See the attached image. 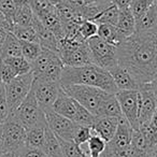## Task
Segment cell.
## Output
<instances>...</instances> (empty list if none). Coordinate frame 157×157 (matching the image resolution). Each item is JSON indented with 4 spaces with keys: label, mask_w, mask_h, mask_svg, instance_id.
Masks as SVG:
<instances>
[{
    "label": "cell",
    "mask_w": 157,
    "mask_h": 157,
    "mask_svg": "<svg viewBox=\"0 0 157 157\" xmlns=\"http://www.w3.org/2000/svg\"><path fill=\"white\" fill-rule=\"evenodd\" d=\"M117 65L125 68L138 83L156 81L157 31L135 33L116 46Z\"/></svg>",
    "instance_id": "obj_1"
},
{
    "label": "cell",
    "mask_w": 157,
    "mask_h": 157,
    "mask_svg": "<svg viewBox=\"0 0 157 157\" xmlns=\"http://www.w3.org/2000/svg\"><path fill=\"white\" fill-rule=\"evenodd\" d=\"M59 84L60 85L81 84V85L93 86L110 94H115L117 92V88L114 84L110 72L94 63L80 66V67L63 66L59 78Z\"/></svg>",
    "instance_id": "obj_2"
},
{
    "label": "cell",
    "mask_w": 157,
    "mask_h": 157,
    "mask_svg": "<svg viewBox=\"0 0 157 157\" xmlns=\"http://www.w3.org/2000/svg\"><path fill=\"white\" fill-rule=\"evenodd\" d=\"M61 90L78 103L96 116L100 105L108 98L110 93L93 86L81 85V84H67L60 85Z\"/></svg>",
    "instance_id": "obj_3"
},
{
    "label": "cell",
    "mask_w": 157,
    "mask_h": 157,
    "mask_svg": "<svg viewBox=\"0 0 157 157\" xmlns=\"http://www.w3.org/2000/svg\"><path fill=\"white\" fill-rule=\"evenodd\" d=\"M63 66L58 54L42 48L40 55L31 63V72L33 78L59 82Z\"/></svg>",
    "instance_id": "obj_4"
},
{
    "label": "cell",
    "mask_w": 157,
    "mask_h": 157,
    "mask_svg": "<svg viewBox=\"0 0 157 157\" xmlns=\"http://www.w3.org/2000/svg\"><path fill=\"white\" fill-rule=\"evenodd\" d=\"M58 56L65 66L80 67L93 63L86 41L63 38L58 40Z\"/></svg>",
    "instance_id": "obj_5"
},
{
    "label": "cell",
    "mask_w": 157,
    "mask_h": 157,
    "mask_svg": "<svg viewBox=\"0 0 157 157\" xmlns=\"http://www.w3.org/2000/svg\"><path fill=\"white\" fill-rule=\"evenodd\" d=\"M33 81V72H28L22 75H16L9 83L5 84V92L7 97L9 114L13 113L16 108L21 105L24 98L31 90Z\"/></svg>",
    "instance_id": "obj_6"
},
{
    "label": "cell",
    "mask_w": 157,
    "mask_h": 157,
    "mask_svg": "<svg viewBox=\"0 0 157 157\" xmlns=\"http://www.w3.org/2000/svg\"><path fill=\"white\" fill-rule=\"evenodd\" d=\"M86 42H87L94 65L99 66L108 71L117 65L116 46L107 43L97 35L87 39Z\"/></svg>",
    "instance_id": "obj_7"
},
{
    "label": "cell",
    "mask_w": 157,
    "mask_h": 157,
    "mask_svg": "<svg viewBox=\"0 0 157 157\" xmlns=\"http://www.w3.org/2000/svg\"><path fill=\"white\" fill-rule=\"evenodd\" d=\"M138 122L140 126L147 123L157 113L156 81L141 84L138 90Z\"/></svg>",
    "instance_id": "obj_8"
},
{
    "label": "cell",
    "mask_w": 157,
    "mask_h": 157,
    "mask_svg": "<svg viewBox=\"0 0 157 157\" xmlns=\"http://www.w3.org/2000/svg\"><path fill=\"white\" fill-rule=\"evenodd\" d=\"M5 151H20L26 145V128L13 113L2 124Z\"/></svg>",
    "instance_id": "obj_9"
},
{
    "label": "cell",
    "mask_w": 157,
    "mask_h": 157,
    "mask_svg": "<svg viewBox=\"0 0 157 157\" xmlns=\"http://www.w3.org/2000/svg\"><path fill=\"white\" fill-rule=\"evenodd\" d=\"M13 114L26 129L37 124L40 120L44 117V113L36 99L33 87L24 98V100L21 102V105L16 108Z\"/></svg>",
    "instance_id": "obj_10"
},
{
    "label": "cell",
    "mask_w": 157,
    "mask_h": 157,
    "mask_svg": "<svg viewBox=\"0 0 157 157\" xmlns=\"http://www.w3.org/2000/svg\"><path fill=\"white\" fill-rule=\"evenodd\" d=\"M46 125L56 135V137L65 140H72L78 124L54 112L52 109L43 111Z\"/></svg>",
    "instance_id": "obj_11"
},
{
    "label": "cell",
    "mask_w": 157,
    "mask_h": 157,
    "mask_svg": "<svg viewBox=\"0 0 157 157\" xmlns=\"http://www.w3.org/2000/svg\"><path fill=\"white\" fill-rule=\"evenodd\" d=\"M115 97L118 101L121 111L132 129L139 128L138 122V94L137 90H117Z\"/></svg>",
    "instance_id": "obj_12"
},
{
    "label": "cell",
    "mask_w": 157,
    "mask_h": 157,
    "mask_svg": "<svg viewBox=\"0 0 157 157\" xmlns=\"http://www.w3.org/2000/svg\"><path fill=\"white\" fill-rule=\"evenodd\" d=\"M31 87L41 110L45 111L52 108V105L57 98L60 90V84L57 81H44L33 78Z\"/></svg>",
    "instance_id": "obj_13"
},
{
    "label": "cell",
    "mask_w": 157,
    "mask_h": 157,
    "mask_svg": "<svg viewBox=\"0 0 157 157\" xmlns=\"http://www.w3.org/2000/svg\"><path fill=\"white\" fill-rule=\"evenodd\" d=\"M118 124V118L110 116H96L92 125V130L95 135L100 137L103 141L109 142L113 138Z\"/></svg>",
    "instance_id": "obj_14"
},
{
    "label": "cell",
    "mask_w": 157,
    "mask_h": 157,
    "mask_svg": "<svg viewBox=\"0 0 157 157\" xmlns=\"http://www.w3.org/2000/svg\"><path fill=\"white\" fill-rule=\"evenodd\" d=\"M31 26L33 27L36 33H37L38 43L41 45V48L50 50L58 54V39L55 37V35L51 30H48L37 16H33Z\"/></svg>",
    "instance_id": "obj_15"
},
{
    "label": "cell",
    "mask_w": 157,
    "mask_h": 157,
    "mask_svg": "<svg viewBox=\"0 0 157 157\" xmlns=\"http://www.w3.org/2000/svg\"><path fill=\"white\" fill-rule=\"evenodd\" d=\"M113 82L115 84L117 90H139L140 84L135 78L127 71L125 68L116 65L109 70Z\"/></svg>",
    "instance_id": "obj_16"
},
{
    "label": "cell",
    "mask_w": 157,
    "mask_h": 157,
    "mask_svg": "<svg viewBox=\"0 0 157 157\" xmlns=\"http://www.w3.org/2000/svg\"><path fill=\"white\" fill-rule=\"evenodd\" d=\"M51 109L56 113L73 121L76 111V101L72 99L70 96H68L60 87L58 95H57V98L55 99Z\"/></svg>",
    "instance_id": "obj_17"
},
{
    "label": "cell",
    "mask_w": 157,
    "mask_h": 157,
    "mask_svg": "<svg viewBox=\"0 0 157 157\" xmlns=\"http://www.w3.org/2000/svg\"><path fill=\"white\" fill-rule=\"evenodd\" d=\"M45 117L40 120L37 124L26 129V146L42 148L45 137Z\"/></svg>",
    "instance_id": "obj_18"
},
{
    "label": "cell",
    "mask_w": 157,
    "mask_h": 157,
    "mask_svg": "<svg viewBox=\"0 0 157 157\" xmlns=\"http://www.w3.org/2000/svg\"><path fill=\"white\" fill-rule=\"evenodd\" d=\"M157 31V5L153 3L148 10L136 21L135 33Z\"/></svg>",
    "instance_id": "obj_19"
},
{
    "label": "cell",
    "mask_w": 157,
    "mask_h": 157,
    "mask_svg": "<svg viewBox=\"0 0 157 157\" xmlns=\"http://www.w3.org/2000/svg\"><path fill=\"white\" fill-rule=\"evenodd\" d=\"M115 27L124 39L135 33L136 21L129 8H125V9L120 10Z\"/></svg>",
    "instance_id": "obj_20"
},
{
    "label": "cell",
    "mask_w": 157,
    "mask_h": 157,
    "mask_svg": "<svg viewBox=\"0 0 157 157\" xmlns=\"http://www.w3.org/2000/svg\"><path fill=\"white\" fill-rule=\"evenodd\" d=\"M157 113L145 124H142L139 126V130L142 132L144 139H145L150 151L157 152Z\"/></svg>",
    "instance_id": "obj_21"
},
{
    "label": "cell",
    "mask_w": 157,
    "mask_h": 157,
    "mask_svg": "<svg viewBox=\"0 0 157 157\" xmlns=\"http://www.w3.org/2000/svg\"><path fill=\"white\" fill-rule=\"evenodd\" d=\"M41 150L44 152L46 157H63L58 139L56 135L48 128V125L45 127V137H44V143Z\"/></svg>",
    "instance_id": "obj_22"
},
{
    "label": "cell",
    "mask_w": 157,
    "mask_h": 157,
    "mask_svg": "<svg viewBox=\"0 0 157 157\" xmlns=\"http://www.w3.org/2000/svg\"><path fill=\"white\" fill-rule=\"evenodd\" d=\"M40 22L48 29L51 30L53 33L55 35V37L58 40L63 39V23H61L59 16L57 15L56 10H53V11L48 12V13L44 14L43 16L39 17Z\"/></svg>",
    "instance_id": "obj_23"
},
{
    "label": "cell",
    "mask_w": 157,
    "mask_h": 157,
    "mask_svg": "<svg viewBox=\"0 0 157 157\" xmlns=\"http://www.w3.org/2000/svg\"><path fill=\"white\" fill-rule=\"evenodd\" d=\"M97 36L107 43L112 44L114 46H117L124 40L116 27L111 24H98Z\"/></svg>",
    "instance_id": "obj_24"
},
{
    "label": "cell",
    "mask_w": 157,
    "mask_h": 157,
    "mask_svg": "<svg viewBox=\"0 0 157 157\" xmlns=\"http://www.w3.org/2000/svg\"><path fill=\"white\" fill-rule=\"evenodd\" d=\"M96 116H110V117L120 118L123 116L121 111L118 101L115 97V94H111L100 105Z\"/></svg>",
    "instance_id": "obj_25"
},
{
    "label": "cell",
    "mask_w": 157,
    "mask_h": 157,
    "mask_svg": "<svg viewBox=\"0 0 157 157\" xmlns=\"http://www.w3.org/2000/svg\"><path fill=\"white\" fill-rule=\"evenodd\" d=\"M22 56L21 52V42L12 33H8L3 45L0 51V59L7 58V57Z\"/></svg>",
    "instance_id": "obj_26"
},
{
    "label": "cell",
    "mask_w": 157,
    "mask_h": 157,
    "mask_svg": "<svg viewBox=\"0 0 157 157\" xmlns=\"http://www.w3.org/2000/svg\"><path fill=\"white\" fill-rule=\"evenodd\" d=\"M118 12H120V9L114 3L109 2L101 10L100 13L93 20V22H95L96 24H111L115 26L117 22Z\"/></svg>",
    "instance_id": "obj_27"
},
{
    "label": "cell",
    "mask_w": 157,
    "mask_h": 157,
    "mask_svg": "<svg viewBox=\"0 0 157 157\" xmlns=\"http://www.w3.org/2000/svg\"><path fill=\"white\" fill-rule=\"evenodd\" d=\"M33 12L31 11L28 3L21 5L16 7L15 13L13 15L12 23L13 25H21V26H30L33 20Z\"/></svg>",
    "instance_id": "obj_28"
},
{
    "label": "cell",
    "mask_w": 157,
    "mask_h": 157,
    "mask_svg": "<svg viewBox=\"0 0 157 157\" xmlns=\"http://www.w3.org/2000/svg\"><path fill=\"white\" fill-rule=\"evenodd\" d=\"M60 144L61 152H63V157H86L87 155L85 154L84 150L81 145L76 144L72 140H65L61 138L57 137Z\"/></svg>",
    "instance_id": "obj_29"
},
{
    "label": "cell",
    "mask_w": 157,
    "mask_h": 157,
    "mask_svg": "<svg viewBox=\"0 0 157 157\" xmlns=\"http://www.w3.org/2000/svg\"><path fill=\"white\" fill-rule=\"evenodd\" d=\"M0 60L6 61L8 65L11 66L16 75H22V74H26L31 71V63L23 56L7 57V58L0 59Z\"/></svg>",
    "instance_id": "obj_30"
},
{
    "label": "cell",
    "mask_w": 157,
    "mask_h": 157,
    "mask_svg": "<svg viewBox=\"0 0 157 157\" xmlns=\"http://www.w3.org/2000/svg\"><path fill=\"white\" fill-rule=\"evenodd\" d=\"M12 33L18 40L21 41H31L38 42L37 33H36L33 27L31 26H21V25H12L11 30Z\"/></svg>",
    "instance_id": "obj_31"
},
{
    "label": "cell",
    "mask_w": 157,
    "mask_h": 157,
    "mask_svg": "<svg viewBox=\"0 0 157 157\" xmlns=\"http://www.w3.org/2000/svg\"><path fill=\"white\" fill-rule=\"evenodd\" d=\"M21 52H22V56L25 59L33 63L36 58L40 55L42 51V48L38 42H31V41H21Z\"/></svg>",
    "instance_id": "obj_32"
},
{
    "label": "cell",
    "mask_w": 157,
    "mask_h": 157,
    "mask_svg": "<svg viewBox=\"0 0 157 157\" xmlns=\"http://www.w3.org/2000/svg\"><path fill=\"white\" fill-rule=\"evenodd\" d=\"M86 143H87L88 151L85 152V154L88 157H100L101 153L105 151L107 142L103 141L100 137H98V136L93 132V135L90 136V138Z\"/></svg>",
    "instance_id": "obj_33"
},
{
    "label": "cell",
    "mask_w": 157,
    "mask_h": 157,
    "mask_svg": "<svg viewBox=\"0 0 157 157\" xmlns=\"http://www.w3.org/2000/svg\"><path fill=\"white\" fill-rule=\"evenodd\" d=\"M95 118H96V116L94 114L90 113L88 110H86L80 103L76 102V111H75V116H74L73 122H75L78 125H82V126L92 127Z\"/></svg>",
    "instance_id": "obj_34"
},
{
    "label": "cell",
    "mask_w": 157,
    "mask_h": 157,
    "mask_svg": "<svg viewBox=\"0 0 157 157\" xmlns=\"http://www.w3.org/2000/svg\"><path fill=\"white\" fill-rule=\"evenodd\" d=\"M153 3H156V0H131L129 9L135 17V21L141 17Z\"/></svg>",
    "instance_id": "obj_35"
},
{
    "label": "cell",
    "mask_w": 157,
    "mask_h": 157,
    "mask_svg": "<svg viewBox=\"0 0 157 157\" xmlns=\"http://www.w3.org/2000/svg\"><path fill=\"white\" fill-rule=\"evenodd\" d=\"M27 3L29 5L31 11L33 12V14L38 18L55 9V6L51 5L46 0H28Z\"/></svg>",
    "instance_id": "obj_36"
},
{
    "label": "cell",
    "mask_w": 157,
    "mask_h": 157,
    "mask_svg": "<svg viewBox=\"0 0 157 157\" xmlns=\"http://www.w3.org/2000/svg\"><path fill=\"white\" fill-rule=\"evenodd\" d=\"M97 29H98V24H96L93 21L84 20L83 22L80 24L78 27V33L81 36V38L86 41L90 38L94 37L97 35Z\"/></svg>",
    "instance_id": "obj_37"
},
{
    "label": "cell",
    "mask_w": 157,
    "mask_h": 157,
    "mask_svg": "<svg viewBox=\"0 0 157 157\" xmlns=\"http://www.w3.org/2000/svg\"><path fill=\"white\" fill-rule=\"evenodd\" d=\"M92 135H93V130L90 127L78 125V127L75 129V132L73 135L72 141H74L76 144L82 146L84 143H86L88 141V139H90Z\"/></svg>",
    "instance_id": "obj_38"
},
{
    "label": "cell",
    "mask_w": 157,
    "mask_h": 157,
    "mask_svg": "<svg viewBox=\"0 0 157 157\" xmlns=\"http://www.w3.org/2000/svg\"><path fill=\"white\" fill-rule=\"evenodd\" d=\"M16 5L14 3L13 0H0V11L2 12L3 15L8 20L10 24L13 25L12 20H13V15L15 13Z\"/></svg>",
    "instance_id": "obj_39"
},
{
    "label": "cell",
    "mask_w": 157,
    "mask_h": 157,
    "mask_svg": "<svg viewBox=\"0 0 157 157\" xmlns=\"http://www.w3.org/2000/svg\"><path fill=\"white\" fill-rule=\"evenodd\" d=\"M8 115H9V108H8L7 97L5 92V84L0 86V125L6 122Z\"/></svg>",
    "instance_id": "obj_40"
},
{
    "label": "cell",
    "mask_w": 157,
    "mask_h": 157,
    "mask_svg": "<svg viewBox=\"0 0 157 157\" xmlns=\"http://www.w3.org/2000/svg\"><path fill=\"white\" fill-rule=\"evenodd\" d=\"M16 76L15 72L11 68V66L8 65L6 61L0 60V78L3 84H7L11 81L12 78Z\"/></svg>",
    "instance_id": "obj_41"
},
{
    "label": "cell",
    "mask_w": 157,
    "mask_h": 157,
    "mask_svg": "<svg viewBox=\"0 0 157 157\" xmlns=\"http://www.w3.org/2000/svg\"><path fill=\"white\" fill-rule=\"evenodd\" d=\"M20 157H46V155L41 148L25 145L22 150H20Z\"/></svg>",
    "instance_id": "obj_42"
},
{
    "label": "cell",
    "mask_w": 157,
    "mask_h": 157,
    "mask_svg": "<svg viewBox=\"0 0 157 157\" xmlns=\"http://www.w3.org/2000/svg\"><path fill=\"white\" fill-rule=\"evenodd\" d=\"M111 2L114 3L118 9H125V8H129L131 0H111Z\"/></svg>",
    "instance_id": "obj_43"
},
{
    "label": "cell",
    "mask_w": 157,
    "mask_h": 157,
    "mask_svg": "<svg viewBox=\"0 0 157 157\" xmlns=\"http://www.w3.org/2000/svg\"><path fill=\"white\" fill-rule=\"evenodd\" d=\"M0 26L3 27L5 29H7L8 31L11 30V27H12V24H10L8 22V20L6 18V16L3 15V13L1 11H0Z\"/></svg>",
    "instance_id": "obj_44"
},
{
    "label": "cell",
    "mask_w": 157,
    "mask_h": 157,
    "mask_svg": "<svg viewBox=\"0 0 157 157\" xmlns=\"http://www.w3.org/2000/svg\"><path fill=\"white\" fill-rule=\"evenodd\" d=\"M8 33H9V31H8L7 29H5L3 27L0 26V51H1V48H2L6 38H7Z\"/></svg>",
    "instance_id": "obj_45"
},
{
    "label": "cell",
    "mask_w": 157,
    "mask_h": 157,
    "mask_svg": "<svg viewBox=\"0 0 157 157\" xmlns=\"http://www.w3.org/2000/svg\"><path fill=\"white\" fill-rule=\"evenodd\" d=\"M0 157H20V151H5Z\"/></svg>",
    "instance_id": "obj_46"
},
{
    "label": "cell",
    "mask_w": 157,
    "mask_h": 157,
    "mask_svg": "<svg viewBox=\"0 0 157 157\" xmlns=\"http://www.w3.org/2000/svg\"><path fill=\"white\" fill-rule=\"evenodd\" d=\"M5 152V140L2 133V125H0V155Z\"/></svg>",
    "instance_id": "obj_47"
},
{
    "label": "cell",
    "mask_w": 157,
    "mask_h": 157,
    "mask_svg": "<svg viewBox=\"0 0 157 157\" xmlns=\"http://www.w3.org/2000/svg\"><path fill=\"white\" fill-rule=\"evenodd\" d=\"M13 1L16 5V7H17V6H21V5H25V3L28 2V0H13Z\"/></svg>",
    "instance_id": "obj_48"
},
{
    "label": "cell",
    "mask_w": 157,
    "mask_h": 157,
    "mask_svg": "<svg viewBox=\"0 0 157 157\" xmlns=\"http://www.w3.org/2000/svg\"><path fill=\"white\" fill-rule=\"evenodd\" d=\"M46 1H48V2L51 3V5H53V6H56L57 3H59L61 1V0H46Z\"/></svg>",
    "instance_id": "obj_49"
},
{
    "label": "cell",
    "mask_w": 157,
    "mask_h": 157,
    "mask_svg": "<svg viewBox=\"0 0 157 157\" xmlns=\"http://www.w3.org/2000/svg\"><path fill=\"white\" fill-rule=\"evenodd\" d=\"M98 2H110L111 0H97Z\"/></svg>",
    "instance_id": "obj_50"
},
{
    "label": "cell",
    "mask_w": 157,
    "mask_h": 157,
    "mask_svg": "<svg viewBox=\"0 0 157 157\" xmlns=\"http://www.w3.org/2000/svg\"><path fill=\"white\" fill-rule=\"evenodd\" d=\"M1 84H3V83H2V81H1V78H0V86H1Z\"/></svg>",
    "instance_id": "obj_51"
},
{
    "label": "cell",
    "mask_w": 157,
    "mask_h": 157,
    "mask_svg": "<svg viewBox=\"0 0 157 157\" xmlns=\"http://www.w3.org/2000/svg\"><path fill=\"white\" fill-rule=\"evenodd\" d=\"M86 157H88V156H86Z\"/></svg>",
    "instance_id": "obj_52"
}]
</instances>
